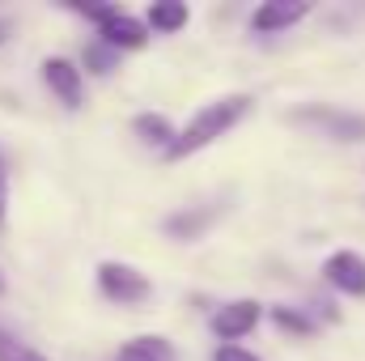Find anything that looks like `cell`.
Instances as JSON below:
<instances>
[{"instance_id":"cell-6","label":"cell","mask_w":365,"mask_h":361,"mask_svg":"<svg viewBox=\"0 0 365 361\" xmlns=\"http://www.w3.org/2000/svg\"><path fill=\"white\" fill-rule=\"evenodd\" d=\"M43 81H47V90L56 93L68 111H77L81 102H86V86H81V68L73 64V60H43Z\"/></svg>"},{"instance_id":"cell-14","label":"cell","mask_w":365,"mask_h":361,"mask_svg":"<svg viewBox=\"0 0 365 361\" xmlns=\"http://www.w3.org/2000/svg\"><path fill=\"white\" fill-rule=\"evenodd\" d=\"M272 319L280 323V327H289V332H297V336H306V332L314 327V323H310V319H302V315H297L293 306H276V310H272Z\"/></svg>"},{"instance_id":"cell-10","label":"cell","mask_w":365,"mask_h":361,"mask_svg":"<svg viewBox=\"0 0 365 361\" xmlns=\"http://www.w3.org/2000/svg\"><path fill=\"white\" fill-rule=\"evenodd\" d=\"M119 361H179V353L166 336H132L119 349Z\"/></svg>"},{"instance_id":"cell-12","label":"cell","mask_w":365,"mask_h":361,"mask_svg":"<svg viewBox=\"0 0 365 361\" xmlns=\"http://www.w3.org/2000/svg\"><path fill=\"white\" fill-rule=\"evenodd\" d=\"M132 128H136V136H140V141H149V145H162V153H166V149L175 145V136H179V132L170 128V119H166V115H153V111L136 115V119H132Z\"/></svg>"},{"instance_id":"cell-4","label":"cell","mask_w":365,"mask_h":361,"mask_svg":"<svg viewBox=\"0 0 365 361\" xmlns=\"http://www.w3.org/2000/svg\"><path fill=\"white\" fill-rule=\"evenodd\" d=\"M98 289L115 302V306H136L153 293V280L145 272H136L132 264H119V260H102L98 264Z\"/></svg>"},{"instance_id":"cell-15","label":"cell","mask_w":365,"mask_h":361,"mask_svg":"<svg viewBox=\"0 0 365 361\" xmlns=\"http://www.w3.org/2000/svg\"><path fill=\"white\" fill-rule=\"evenodd\" d=\"M212 361H259V357H255V353H247V349H238V345H221Z\"/></svg>"},{"instance_id":"cell-5","label":"cell","mask_w":365,"mask_h":361,"mask_svg":"<svg viewBox=\"0 0 365 361\" xmlns=\"http://www.w3.org/2000/svg\"><path fill=\"white\" fill-rule=\"evenodd\" d=\"M323 276H327V285H336L340 293L365 298V255H357V251H331L327 264H323Z\"/></svg>"},{"instance_id":"cell-2","label":"cell","mask_w":365,"mask_h":361,"mask_svg":"<svg viewBox=\"0 0 365 361\" xmlns=\"http://www.w3.org/2000/svg\"><path fill=\"white\" fill-rule=\"evenodd\" d=\"M293 123L297 128H310L327 141H344V145H357L365 141V115L357 111H344V106H327V102H306L293 111Z\"/></svg>"},{"instance_id":"cell-1","label":"cell","mask_w":365,"mask_h":361,"mask_svg":"<svg viewBox=\"0 0 365 361\" xmlns=\"http://www.w3.org/2000/svg\"><path fill=\"white\" fill-rule=\"evenodd\" d=\"M247 115H251V93H225V98L200 106L195 119L182 128L179 136H175V145L166 149V162H182V158L200 153L204 145H212L217 136H225V132H230L234 123H242Z\"/></svg>"},{"instance_id":"cell-11","label":"cell","mask_w":365,"mask_h":361,"mask_svg":"<svg viewBox=\"0 0 365 361\" xmlns=\"http://www.w3.org/2000/svg\"><path fill=\"white\" fill-rule=\"evenodd\" d=\"M187 17H191V9H187L182 0H162V4H149L145 26L158 30V34H170V30H182V26H187Z\"/></svg>"},{"instance_id":"cell-17","label":"cell","mask_w":365,"mask_h":361,"mask_svg":"<svg viewBox=\"0 0 365 361\" xmlns=\"http://www.w3.org/2000/svg\"><path fill=\"white\" fill-rule=\"evenodd\" d=\"M0 39H4V21H0Z\"/></svg>"},{"instance_id":"cell-13","label":"cell","mask_w":365,"mask_h":361,"mask_svg":"<svg viewBox=\"0 0 365 361\" xmlns=\"http://www.w3.org/2000/svg\"><path fill=\"white\" fill-rule=\"evenodd\" d=\"M0 361H47L38 349H30V345H21L17 336H9V332H0Z\"/></svg>"},{"instance_id":"cell-8","label":"cell","mask_w":365,"mask_h":361,"mask_svg":"<svg viewBox=\"0 0 365 361\" xmlns=\"http://www.w3.org/2000/svg\"><path fill=\"white\" fill-rule=\"evenodd\" d=\"M306 13H310V4H302V0H268V4H259V9L251 13V30H259V34H276V30L297 26Z\"/></svg>"},{"instance_id":"cell-7","label":"cell","mask_w":365,"mask_h":361,"mask_svg":"<svg viewBox=\"0 0 365 361\" xmlns=\"http://www.w3.org/2000/svg\"><path fill=\"white\" fill-rule=\"evenodd\" d=\"M259 302H251V298H238V302H225V306H217V315H212V332L221 336V340H238V336H247L255 323H259Z\"/></svg>"},{"instance_id":"cell-3","label":"cell","mask_w":365,"mask_h":361,"mask_svg":"<svg viewBox=\"0 0 365 361\" xmlns=\"http://www.w3.org/2000/svg\"><path fill=\"white\" fill-rule=\"evenodd\" d=\"M73 13L90 17L106 47H140L149 39V26L140 17H132L128 9H119V4H73Z\"/></svg>"},{"instance_id":"cell-9","label":"cell","mask_w":365,"mask_h":361,"mask_svg":"<svg viewBox=\"0 0 365 361\" xmlns=\"http://www.w3.org/2000/svg\"><path fill=\"white\" fill-rule=\"evenodd\" d=\"M217 213H221V208H182L175 217H166V234L179 238V243H191V238H200V234L217 221Z\"/></svg>"},{"instance_id":"cell-16","label":"cell","mask_w":365,"mask_h":361,"mask_svg":"<svg viewBox=\"0 0 365 361\" xmlns=\"http://www.w3.org/2000/svg\"><path fill=\"white\" fill-rule=\"evenodd\" d=\"M4 200H9V187H4V162H0V217H4Z\"/></svg>"}]
</instances>
